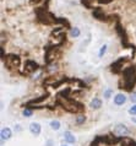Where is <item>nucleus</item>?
Masks as SVG:
<instances>
[{
	"label": "nucleus",
	"mask_w": 136,
	"mask_h": 146,
	"mask_svg": "<svg viewBox=\"0 0 136 146\" xmlns=\"http://www.w3.org/2000/svg\"><path fill=\"white\" fill-rule=\"evenodd\" d=\"M113 131L117 136H126L129 134V129H127L125 124H117Z\"/></svg>",
	"instance_id": "f257e3e1"
},
{
	"label": "nucleus",
	"mask_w": 136,
	"mask_h": 146,
	"mask_svg": "<svg viewBox=\"0 0 136 146\" xmlns=\"http://www.w3.org/2000/svg\"><path fill=\"white\" fill-rule=\"evenodd\" d=\"M126 101H127V97L124 93H117L113 98V102L115 106H123V104H125Z\"/></svg>",
	"instance_id": "f03ea898"
},
{
	"label": "nucleus",
	"mask_w": 136,
	"mask_h": 146,
	"mask_svg": "<svg viewBox=\"0 0 136 146\" xmlns=\"http://www.w3.org/2000/svg\"><path fill=\"white\" fill-rule=\"evenodd\" d=\"M30 131H31L32 135L38 136L39 134H41V131H42V127H41V124L37 123V121H32V123L30 124Z\"/></svg>",
	"instance_id": "7ed1b4c3"
},
{
	"label": "nucleus",
	"mask_w": 136,
	"mask_h": 146,
	"mask_svg": "<svg viewBox=\"0 0 136 146\" xmlns=\"http://www.w3.org/2000/svg\"><path fill=\"white\" fill-rule=\"evenodd\" d=\"M0 137H1V141H7L13 137V130L10 128H3L1 131H0Z\"/></svg>",
	"instance_id": "20e7f679"
},
{
	"label": "nucleus",
	"mask_w": 136,
	"mask_h": 146,
	"mask_svg": "<svg viewBox=\"0 0 136 146\" xmlns=\"http://www.w3.org/2000/svg\"><path fill=\"white\" fill-rule=\"evenodd\" d=\"M63 136H64V140H65L66 144H75L76 140H77V139H76V136L71 131H69V130L64 131V135Z\"/></svg>",
	"instance_id": "39448f33"
},
{
	"label": "nucleus",
	"mask_w": 136,
	"mask_h": 146,
	"mask_svg": "<svg viewBox=\"0 0 136 146\" xmlns=\"http://www.w3.org/2000/svg\"><path fill=\"white\" fill-rule=\"evenodd\" d=\"M90 107L93 109V111H98V109L102 107V100H101V98H98V97H94V98L91 101Z\"/></svg>",
	"instance_id": "423d86ee"
},
{
	"label": "nucleus",
	"mask_w": 136,
	"mask_h": 146,
	"mask_svg": "<svg viewBox=\"0 0 136 146\" xmlns=\"http://www.w3.org/2000/svg\"><path fill=\"white\" fill-rule=\"evenodd\" d=\"M49 127H50V129H51V130L57 131V130H59V129H60L61 124H60V121H59V120L54 119V120H51L50 123H49Z\"/></svg>",
	"instance_id": "0eeeda50"
},
{
	"label": "nucleus",
	"mask_w": 136,
	"mask_h": 146,
	"mask_svg": "<svg viewBox=\"0 0 136 146\" xmlns=\"http://www.w3.org/2000/svg\"><path fill=\"white\" fill-rule=\"evenodd\" d=\"M80 35H81V31H80V28L79 27H74V28H71V31H70V36L73 38H77L80 37Z\"/></svg>",
	"instance_id": "6e6552de"
},
{
	"label": "nucleus",
	"mask_w": 136,
	"mask_h": 146,
	"mask_svg": "<svg viewBox=\"0 0 136 146\" xmlns=\"http://www.w3.org/2000/svg\"><path fill=\"white\" fill-rule=\"evenodd\" d=\"M107 49H108L107 44H103V46L99 48V52H98V56H99V58H103V56H104V54L107 53Z\"/></svg>",
	"instance_id": "1a4fd4ad"
},
{
	"label": "nucleus",
	"mask_w": 136,
	"mask_h": 146,
	"mask_svg": "<svg viewBox=\"0 0 136 146\" xmlns=\"http://www.w3.org/2000/svg\"><path fill=\"white\" fill-rule=\"evenodd\" d=\"M22 115L26 117V118H30V117L33 115V111H32V109H30V108H25V109L22 111Z\"/></svg>",
	"instance_id": "9d476101"
},
{
	"label": "nucleus",
	"mask_w": 136,
	"mask_h": 146,
	"mask_svg": "<svg viewBox=\"0 0 136 146\" xmlns=\"http://www.w3.org/2000/svg\"><path fill=\"white\" fill-rule=\"evenodd\" d=\"M76 124L77 125H81V124H83L86 121V117L85 115H82V114H80V115H77L76 117Z\"/></svg>",
	"instance_id": "9b49d317"
},
{
	"label": "nucleus",
	"mask_w": 136,
	"mask_h": 146,
	"mask_svg": "<svg viewBox=\"0 0 136 146\" xmlns=\"http://www.w3.org/2000/svg\"><path fill=\"white\" fill-rule=\"evenodd\" d=\"M112 95H113V90H112V88H107V90L103 92V97H104L106 100H109Z\"/></svg>",
	"instance_id": "f8f14e48"
},
{
	"label": "nucleus",
	"mask_w": 136,
	"mask_h": 146,
	"mask_svg": "<svg viewBox=\"0 0 136 146\" xmlns=\"http://www.w3.org/2000/svg\"><path fill=\"white\" fill-rule=\"evenodd\" d=\"M129 114H131V115H136V104H134V106H131L130 108H129Z\"/></svg>",
	"instance_id": "ddd939ff"
},
{
	"label": "nucleus",
	"mask_w": 136,
	"mask_h": 146,
	"mask_svg": "<svg viewBox=\"0 0 136 146\" xmlns=\"http://www.w3.org/2000/svg\"><path fill=\"white\" fill-rule=\"evenodd\" d=\"M130 101H131V102H133L134 104H136V91H134V92L130 95Z\"/></svg>",
	"instance_id": "4468645a"
},
{
	"label": "nucleus",
	"mask_w": 136,
	"mask_h": 146,
	"mask_svg": "<svg viewBox=\"0 0 136 146\" xmlns=\"http://www.w3.org/2000/svg\"><path fill=\"white\" fill-rule=\"evenodd\" d=\"M51 145H53V141L49 140V141H48V143H47V146H51Z\"/></svg>",
	"instance_id": "2eb2a0df"
},
{
	"label": "nucleus",
	"mask_w": 136,
	"mask_h": 146,
	"mask_svg": "<svg viewBox=\"0 0 136 146\" xmlns=\"http://www.w3.org/2000/svg\"><path fill=\"white\" fill-rule=\"evenodd\" d=\"M16 130H17V131H21V127H20V125H16Z\"/></svg>",
	"instance_id": "dca6fc26"
},
{
	"label": "nucleus",
	"mask_w": 136,
	"mask_h": 146,
	"mask_svg": "<svg viewBox=\"0 0 136 146\" xmlns=\"http://www.w3.org/2000/svg\"><path fill=\"white\" fill-rule=\"evenodd\" d=\"M131 121H133V123H136V117H131Z\"/></svg>",
	"instance_id": "f3484780"
},
{
	"label": "nucleus",
	"mask_w": 136,
	"mask_h": 146,
	"mask_svg": "<svg viewBox=\"0 0 136 146\" xmlns=\"http://www.w3.org/2000/svg\"><path fill=\"white\" fill-rule=\"evenodd\" d=\"M61 146H67V145H61Z\"/></svg>",
	"instance_id": "a211bd4d"
}]
</instances>
